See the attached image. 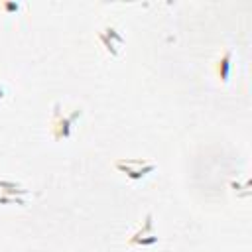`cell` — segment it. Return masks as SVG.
Returning a JSON list of instances; mask_svg holds the SVG:
<instances>
[{"label":"cell","mask_w":252,"mask_h":252,"mask_svg":"<svg viewBox=\"0 0 252 252\" xmlns=\"http://www.w3.org/2000/svg\"><path fill=\"white\" fill-rule=\"evenodd\" d=\"M0 189L4 193H16V195H28L30 189H24L20 183H14V181H8V179H0Z\"/></svg>","instance_id":"cell-4"},{"label":"cell","mask_w":252,"mask_h":252,"mask_svg":"<svg viewBox=\"0 0 252 252\" xmlns=\"http://www.w3.org/2000/svg\"><path fill=\"white\" fill-rule=\"evenodd\" d=\"M79 116H81V108H77V110H75L73 114H69V116H59V114L55 112V120H53V134H55V138H57V140L69 138V136H71L73 122H75Z\"/></svg>","instance_id":"cell-2"},{"label":"cell","mask_w":252,"mask_h":252,"mask_svg":"<svg viewBox=\"0 0 252 252\" xmlns=\"http://www.w3.org/2000/svg\"><path fill=\"white\" fill-rule=\"evenodd\" d=\"M6 203H16V205H26L24 199H14V197H8V195H0V205H6Z\"/></svg>","instance_id":"cell-8"},{"label":"cell","mask_w":252,"mask_h":252,"mask_svg":"<svg viewBox=\"0 0 252 252\" xmlns=\"http://www.w3.org/2000/svg\"><path fill=\"white\" fill-rule=\"evenodd\" d=\"M114 167L122 173H126V177H130L132 181H138L142 177H146L148 173H152L156 169V163L148 161V159H140V158H122L114 161Z\"/></svg>","instance_id":"cell-1"},{"label":"cell","mask_w":252,"mask_h":252,"mask_svg":"<svg viewBox=\"0 0 252 252\" xmlns=\"http://www.w3.org/2000/svg\"><path fill=\"white\" fill-rule=\"evenodd\" d=\"M230 57H232L230 49H224L222 57L219 59V77H220L222 83H228V75H230Z\"/></svg>","instance_id":"cell-3"},{"label":"cell","mask_w":252,"mask_h":252,"mask_svg":"<svg viewBox=\"0 0 252 252\" xmlns=\"http://www.w3.org/2000/svg\"><path fill=\"white\" fill-rule=\"evenodd\" d=\"M0 96H4V87H0Z\"/></svg>","instance_id":"cell-10"},{"label":"cell","mask_w":252,"mask_h":252,"mask_svg":"<svg viewBox=\"0 0 252 252\" xmlns=\"http://www.w3.org/2000/svg\"><path fill=\"white\" fill-rule=\"evenodd\" d=\"M2 8L6 12H18L22 8V4H18V2H2Z\"/></svg>","instance_id":"cell-9"},{"label":"cell","mask_w":252,"mask_h":252,"mask_svg":"<svg viewBox=\"0 0 252 252\" xmlns=\"http://www.w3.org/2000/svg\"><path fill=\"white\" fill-rule=\"evenodd\" d=\"M156 242H159V236H156V234H146V236H130V240H128V244L130 246H152V244H156Z\"/></svg>","instance_id":"cell-5"},{"label":"cell","mask_w":252,"mask_h":252,"mask_svg":"<svg viewBox=\"0 0 252 252\" xmlns=\"http://www.w3.org/2000/svg\"><path fill=\"white\" fill-rule=\"evenodd\" d=\"M98 41L104 45V49L110 53V57H120V47H118L114 41H110V39H108V37H106L102 32L98 33Z\"/></svg>","instance_id":"cell-6"},{"label":"cell","mask_w":252,"mask_h":252,"mask_svg":"<svg viewBox=\"0 0 252 252\" xmlns=\"http://www.w3.org/2000/svg\"><path fill=\"white\" fill-rule=\"evenodd\" d=\"M102 33H104V35H106L110 41H114L116 45H122V43H124V35H122V33H120V32H118L114 26H106V28L102 30Z\"/></svg>","instance_id":"cell-7"}]
</instances>
